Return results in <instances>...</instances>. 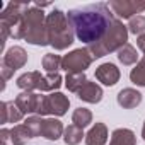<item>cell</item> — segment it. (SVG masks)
<instances>
[{"mask_svg": "<svg viewBox=\"0 0 145 145\" xmlns=\"http://www.w3.org/2000/svg\"><path fill=\"white\" fill-rule=\"evenodd\" d=\"M67 19L74 29L75 38L87 46L101 43L118 21V17L111 12L109 5L103 2L72 9L68 10Z\"/></svg>", "mask_w": 145, "mask_h": 145, "instance_id": "cell-1", "label": "cell"}, {"mask_svg": "<svg viewBox=\"0 0 145 145\" xmlns=\"http://www.w3.org/2000/svg\"><path fill=\"white\" fill-rule=\"evenodd\" d=\"M46 34L48 44L58 51L67 50L75 39L74 29L67 19V14H63L60 9H53L46 16Z\"/></svg>", "mask_w": 145, "mask_h": 145, "instance_id": "cell-2", "label": "cell"}, {"mask_svg": "<svg viewBox=\"0 0 145 145\" xmlns=\"http://www.w3.org/2000/svg\"><path fill=\"white\" fill-rule=\"evenodd\" d=\"M24 39L36 46H46L48 44V34H46V16L43 9L33 5L24 14Z\"/></svg>", "mask_w": 145, "mask_h": 145, "instance_id": "cell-3", "label": "cell"}, {"mask_svg": "<svg viewBox=\"0 0 145 145\" xmlns=\"http://www.w3.org/2000/svg\"><path fill=\"white\" fill-rule=\"evenodd\" d=\"M128 41V27L118 19L114 22V26L111 27L109 34L101 41V43H96V44H91L87 46V50L91 51V55L94 58H103L113 51H118L121 50Z\"/></svg>", "mask_w": 145, "mask_h": 145, "instance_id": "cell-4", "label": "cell"}, {"mask_svg": "<svg viewBox=\"0 0 145 145\" xmlns=\"http://www.w3.org/2000/svg\"><path fill=\"white\" fill-rule=\"evenodd\" d=\"M70 106V101L65 94L61 92H50L48 96H41L39 108H38V116H63Z\"/></svg>", "mask_w": 145, "mask_h": 145, "instance_id": "cell-5", "label": "cell"}, {"mask_svg": "<svg viewBox=\"0 0 145 145\" xmlns=\"http://www.w3.org/2000/svg\"><path fill=\"white\" fill-rule=\"evenodd\" d=\"M27 63V53L24 48L21 46H12L5 51L4 58H2V80H4V86H2V91L5 89V82L14 75V72L22 68L24 65Z\"/></svg>", "mask_w": 145, "mask_h": 145, "instance_id": "cell-6", "label": "cell"}, {"mask_svg": "<svg viewBox=\"0 0 145 145\" xmlns=\"http://www.w3.org/2000/svg\"><path fill=\"white\" fill-rule=\"evenodd\" d=\"M92 60L94 56L87 48H79L61 58V68L67 70V74H84L86 68L91 67Z\"/></svg>", "mask_w": 145, "mask_h": 145, "instance_id": "cell-7", "label": "cell"}, {"mask_svg": "<svg viewBox=\"0 0 145 145\" xmlns=\"http://www.w3.org/2000/svg\"><path fill=\"white\" fill-rule=\"evenodd\" d=\"M108 5L113 14L121 19H131L135 17V14L138 16L145 10V2H135V0H111Z\"/></svg>", "mask_w": 145, "mask_h": 145, "instance_id": "cell-8", "label": "cell"}, {"mask_svg": "<svg viewBox=\"0 0 145 145\" xmlns=\"http://www.w3.org/2000/svg\"><path fill=\"white\" fill-rule=\"evenodd\" d=\"M39 101H41V94L22 91V92L16 97L14 103L17 104V108H19L24 114H36V113H38V108H39Z\"/></svg>", "mask_w": 145, "mask_h": 145, "instance_id": "cell-9", "label": "cell"}, {"mask_svg": "<svg viewBox=\"0 0 145 145\" xmlns=\"http://www.w3.org/2000/svg\"><path fill=\"white\" fill-rule=\"evenodd\" d=\"M121 74H120V68L114 63H103L96 68V79L104 84V86H114L120 80Z\"/></svg>", "mask_w": 145, "mask_h": 145, "instance_id": "cell-10", "label": "cell"}, {"mask_svg": "<svg viewBox=\"0 0 145 145\" xmlns=\"http://www.w3.org/2000/svg\"><path fill=\"white\" fill-rule=\"evenodd\" d=\"M24 118V113L17 108L14 101H4L0 104V123L7 125V123H19Z\"/></svg>", "mask_w": 145, "mask_h": 145, "instance_id": "cell-11", "label": "cell"}, {"mask_svg": "<svg viewBox=\"0 0 145 145\" xmlns=\"http://www.w3.org/2000/svg\"><path fill=\"white\" fill-rule=\"evenodd\" d=\"M65 133V128L58 118H44L41 125V137L48 140H58Z\"/></svg>", "mask_w": 145, "mask_h": 145, "instance_id": "cell-12", "label": "cell"}, {"mask_svg": "<svg viewBox=\"0 0 145 145\" xmlns=\"http://www.w3.org/2000/svg\"><path fill=\"white\" fill-rule=\"evenodd\" d=\"M41 80H43L41 72H26V74H22L21 77H17L16 84H17V87L22 89V91L34 92V91H39Z\"/></svg>", "mask_w": 145, "mask_h": 145, "instance_id": "cell-13", "label": "cell"}, {"mask_svg": "<svg viewBox=\"0 0 145 145\" xmlns=\"http://www.w3.org/2000/svg\"><path fill=\"white\" fill-rule=\"evenodd\" d=\"M77 96H79V99H82V101H86V103H89V104H97V103L103 99V89H101V86H97L96 82L87 80V82L84 84V87L77 92Z\"/></svg>", "mask_w": 145, "mask_h": 145, "instance_id": "cell-14", "label": "cell"}, {"mask_svg": "<svg viewBox=\"0 0 145 145\" xmlns=\"http://www.w3.org/2000/svg\"><path fill=\"white\" fill-rule=\"evenodd\" d=\"M118 104L125 109H133L137 108L140 103H142V94L137 91V89H131V87H126V89H121L118 92Z\"/></svg>", "mask_w": 145, "mask_h": 145, "instance_id": "cell-15", "label": "cell"}, {"mask_svg": "<svg viewBox=\"0 0 145 145\" xmlns=\"http://www.w3.org/2000/svg\"><path fill=\"white\" fill-rule=\"evenodd\" d=\"M86 143L87 145H106L108 142V128L104 123H96L87 133H86Z\"/></svg>", "mask_w": 145, "mask_h": 145, "instance_id": "cell-16", "label": "cell"}, {"mask_svg": "<svg viewBox=\"0 0 145 145\" xmlns=\"http://www.w3.org/2000/svg\"><path fill=\"white\" fill-rule=\"evenodd\" d=\"M109 145H137V137L128 128H118L113 131Z\"/></svg>", "mask_w": 145, "mask_h": 145, "instance_id": "cell-17", "label": "cell"}, {"mask_svg": "<svg viewBox=\"0 0 145 145\" xmlns=\"http://www.w3.org/2000/svg\"><path fill=\"white\" fill-rule=\"evenodd\" d=\"M10 138H12V145H24L29 138H33L29 128L22 123V125H16L10 130Z\"/></svg>", "mask_w": 145, "mask_h": 145, "instance_id": "cell-18", "label": "cell"}, {"mask_svg": "<svg viewBox=\"0 0 145 145\" xmlns=\"http://www.w3.org/2000/svg\"><path fill=\"white\" fill-rule=\"evenodd\" d=\"M82 138H86L84 135V130L75 126V125H68L65 128V133H63V140L67 145H77L82 142Z\"/></svg>", "mask_w": 145, "mask_h": 145, "instance_id": "cell-19", "label": "cell"}, {"mask_svg": "<svg viewBox=\"0 0 145 145\" xmlns=\"http://www.w3.org/2000/svg\"><path fill=\"white\" fill-rule=\"evenodd\" d=\"M118 60L125 65V67H130V65H135V63H138L137 60H138V55H137V50L130 44V43H126L121 50H118Z\"/></svg>", "mask_w": 145, "mask_h": 145, "instance_id": "cell-20", "label": "cell"}, {"mask_svg": "<svg viewBox=\"0 0 145 145\" xmlns=\"http://www.w3.org/2000/svg\"><path fill=\"white\" fill-rule=\"evenodd\" d=\"M61 82H63V79H61L60 74H48V75H43L39 91H43V92H55L56 89H60Z\"/></svg>", "mask_w": 145, "mask_h": 145, "instance_id": "cell-21", "label": "cell"}, {"mask_svg": "<svg viewBox=\"0 0 145 145\" xmlns=\"http://www.w3.org/2000/svg\"><path fill=\"white\" fill-rule=\"evenodd\" d=\"M86 82H87L86 74H67L65 77V87L70 92H79Z\"/></svg>", "mask_w": 145, "mask_h": 145, "instance_id": "cell-22", "label": "cell"}, {"mask_svg": "<svg viewBox=\"0 0 145 145\" xmlns=\"http://www.w3.org/2000/svg\"><path fill=\"white\" fill-rule=\"evenodd\" d=\"M72 123L84 130L86 126H89L92 123V113L86 108H77L74 111V114H72Z\"/></svg>", "mask_w": 145, "mask_h": 145, "instance_id": "cell-23", "label": "cell"}, {"mask_svg": "<svg viewBox=\"0 0 145 145\" xmlns=\"http://www.w3.org/2000/svg\"><path fill=\"white\" fill-rule=\"evenodd\" d=\"M130 80L138 87H145V56L135 65V68H131Z\"/></svg>", "mask_w": 145, "mask_h": 145, "instance_id": "cell-24", "label": "cell"}, {"mask_svg": "<svg viewBox=\"0 0 145 145\" xmlns=\"http://www.w3.org/2000/svg\"><path fill=\"white\" fill-rule=\"evenodd\" d=\"M43 68L48 74H58V70L61 68V58L55 53H46L43 56Z\"/></svg>", "mask_w": 145, "mask_h": 145, "instance_id": "cell-25", "label": "cell"}, {"mask_svg": "<svg viewBox=\"0 0 145 145\" xmlns=\"http://www.w3.org/2000/svg\"><path fill=\"white\" fill-rule=\"evenodd\" d=\"M128 33L135 34V36H142L145 34V17L143 16H135L130 19L128 22Z\"/></svg>", "mask_w": 145, "mask_h": 145, "instance_id": "cell-26", "label": "cell"}, {"mask_svg": "<svg viewBox=\"0 0 145 145\" xmlns=\"http://www.w3.org/2000/svg\"><path fill=\"white\" fill-rule=\"evenodd\" d=\"M24 125L29 128V131H31V135H33V138H34V137L41 135V125H43V118H41V116H38V114H34V116H29V118L24 121Z\"/></svg>", "mask_w": 145, "mask_h": 145, "instance_id": "cell-27", "label": "cell"}, {"mask_svg": "<svg viewBox=\"0 0 145 145\" xmlns=\"http://www.w3.org/2000/svg\"><path fill=\"white\" fill-rule=\"evenodd\" d=\"M0 145H12L10 130H7V128H2V130H0Z\"/></svg>", "mask_w": 145, "mask_h": 145, "instance_id": "cell-28", "label": "cell"}, {"mask_svg": "<svg viewBox=\"0 0 145 145\" xmlns=\"http://www.w3.org/2000/svg\"><path fill=\"white\" fill-rule=\"evenodd\" d=\"M137 46L142 50V53H143V56H145V34H142V36L137 38Z\"/></svg>", "mask_w": 145, "mask_h": 145, "instance_id": "cell-29", "label": "cell"}, {"mask_svg": "<svg viewBox=\"0 0 145 145\" xmlns=\"http://www.w3.org/2000/svg\"><path fill=\"white\" fill-rule=\"evenodd\" d=\"M142 138L145 140V123H143V126H142Z\"/></svg>", "mask_w": 145, "mask_h": 145, "instance_id": "cell-30", "label": "cell"}]
</instances>
